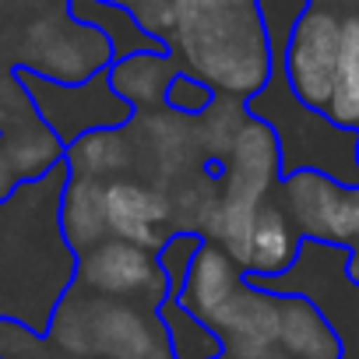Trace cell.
Returning a JSON list of instances; mask_svg holds the SVG:
<instances>
[{
    "label": "cell",
    "mask_w": 359,
    "mask_h": 359,
    "mask_svg": "<svg viewBox=\"0 0 359 359\" xmlns=\"http://www.w3.org/2000/svg\"><path fill=\"white\" fill-rule=\"evenodd\" d=\"M176 71L180 64L169 50H137V53L116 57L106 78L116 99H123L134 113H151L165 106V88L176 78Z\"/></svg>",
    "instance_id": "obj_13"
},
{
    "label": "cell",
    "mask_w": 359,
    "mask_h": 359,
    "mask_svg": "<svg viewBox=\"0 0 359 359\" xmlns=\"http://www.w3.org/2000/svg\"><path fill=\"white\" fill-rule=\"evenodd\" d=\"M155 317H158V327L165 334V348L172 359H226L222 338L205 320L187 313L176 292H169L155 306Z\"/></svg>",
    "instance_id": "obj_18"
},
{
    "label": "cell",
    "mask_w": 359,
    "mask_h": 359,
    "mask_svg": "<svg viewBox=\"0 0 359 359\" xmlns=\"http://www.w3.org/2000/svg\"><path fill=\"white\" fill-rule=\"evenodd\" d=\"M212 102H215V92L187 71H176V78L165 88V109L176 116H187V120H198Z\"/></svg>",
    "instance_id": "obj_23"
},
{
    "label": "cell",
    "mask_w": 359,
    "mask_h": 359,
    "mask_svg": "<svg viewBox=\"0 0 359 359\" xmlns=\"http://www.w3.org/2000/svg\"><path fill=\"white\" fill-rule=\"evenodd\" d=\"M278 296L243 282L215 320V334L222 338L226 359H257L278 348Z\"/></svg>",
    "instance_id": "obj_11"
},
{
    "label": "cell",
    "mask_w": 359,
    "mask_h": 359,
    "mask_svg": "<svg viewBox=\"0 0 359 359\" xmlns=\"http://www.w3.org/2000/svg\"><path fill=\"white\" fill-rule=\"evenodd\" d=\"M99 4H109V8H120V11H127V4H130V0H99Z\"/></svg>",
    "instance_id": "obj_28"
},
{
    "label": "cell",
    "mask_w": 359,
    "mask_h": 359,
    "mask_svg": "<svg viewBox=\"0 0 359 359\" xmlns=\"http://www.w3.org/2000/svg\"><path fill=\"white\" fill-rule=\"evenodd\" d=\"M113 60L116 53L109 36L88 22H78L64 8L46 11L25 25L15 67L57 85H85L95 74H106Z\"/></svg>",
    "instance_id": "obj_4"
},
{
    "label": "cell",
    "mask_w": 359,
    "mask_h": 359,
    "mask_svg": "<svg viewBox=\"0 0 359 359\" xmlns=\"http://www.w3.org/2000/svg\"><path fill=\"white\" fill-rule=\"evenodd\" d=\"M324 116L345 130L359 134V15L341 18V43H338V74L331 88V102Z\"/></svg>",
    "instance_id": "obj_19"
},
{
    "label": "cell",
    "mask_w": 359,
    "mask_h": 359,
    "mask_svg": "<svg viewBox=\"0 0 359 359\" xmlns=\"http://www.w3.org/2000/svg\"><path fill=\"white\" fill-rule=\"evenodd\" d=\"M106 219L109 236L134 243L141 250H158L172 226H169V194L134 176H120L106 184Z\"/></svg>",
    "instance_id": "obj_10"
},
{
    "label": "cell",
    "mask_w": 359,
    "mask_h": 359,
    "mask_svg": "<svg viewBox=\"0 0 359 359\" xmlns=\"http://www.w3.org/2000/svg\"><path fill=\"white\" fill-rule=\"evenodd\" d=\"M57 226H60V240L67 243V250L74 257H85L102 240H109L106 184L67 172V184H64L60 205H57Z\"/></svg>",
    "instance_id": "obj_14"
},
{
    "label": "cell",
    "mask_w": 359,
    "mask_h": 359,
    "mask_svg": "<svg viewBox=\"0 0 359 359\" xmlns=\"http://www.w3.org/2000/svg\"><path fill=\"white\" fill-rule=\"evenodd\" d=\"M310 8H324V11H334V15H359V0H306Z\"/></svg>",
    "instance_id": "obj_25"
},
{
    "label": "cell",
    "mask_w": 359,
    "mask_h": 359,
    "mask_svg": "<svg viewBox=\"0 0 359 359\" xmlns=\"http://www.w3.org/2000/svg\"><path fill=\"white\" fill-rule=\"evenodd\" d=\"M250 120V109L243 99H233V95H215V102L194 120L198 127V144H201V158H205V169L219 176L222 162L229 158L243 123Z\"/></svg>",
    "instance_id": "obj_20"
},
{
    "label": "cell",
    "mask_w": 359,
    "mask_h": 359,
    "mask_svg": "<svg viewBox=\"0 0 359 359\" xmlns=\"http://www.w3.org/2000/svg\"><path fill=\"white\" fill-rule=\"evenodd\" d=\"M257 359H289L282 348H271V352H264V355H257Z\"/></svg>",
    "instance_id": "obj_27"
},
{
    "label": "cell",
    "mask_w": 359,
    "mask_h": 359,
    "mask_svg": "<svg viewBox=\"0 0 359 359\" xmlns=\"http://www.w3.org/2000/svg\"><path fill=\"white\" fill-rule=\"evenodd\" d=\"M64 165L71 176L109 184V180H120L134 169V148L123 127L88 130L64 148Z\"/></svg>",
    "instance_id": "obj_17"
},
{
    "label": "cell",
    "mask_w": 359,
    "mask_h": 359,
    "mask_svg": "<svg viewBox=\"0 0 359 359\" xmlns=\"http://www.w3.org/2000/svg\"><path fill=\"white\" fill-rule=\"evenodd\" d=\"M352 191L324 172H289L278 184V208L289 215L299 240L348 247L352 250Z\"/></svg>",
    "instance_id": "obj_9"
},
{
    "label": "cell",
    "mask_w": 359,
    "mask_h": 359,
    "mask_svg": "<svg viewBox=\"0 0 359 359\" xmlns=\"http://www.w3.org/2000/svg\"><path fill=\"white\" fill-rule=\"evenodd\" d=\"M123 130L134 148V169L144 184L158 191H169L176 180H184L194 169H205L194 120L176 116L165 106L151 113H134Z\"/></svg>",
    "instance_id": "obj_8"
},
{
    "label": "cell",
    "mask_w": 359,
    "mask_h": 359,
    "mask_svg": "<svg viewBox=\"0 0 359 359\" xmlns=\"http://www.w3.org/2000/svg\"><path fill=\"white\" fill-rule=\"evenodd\" d=\"M15 78L25 88V95L32 99L43 123L57 134V141L64 148L88 130L127 127L134 116V109L123 99H116L106 74H95L85 85H57V81H46V78H36V74L15 67Z\"/></svg>",
    "instance_id": "obj_5"
},
{
    "label": "cell",
    "mask_w": 359,
    "mask_h": 359,
    "mask_svg": "<svg viewBox=\"0 0 359 359\" xmlns=\"http://www.w3.org/2000/svg\"><path fill=\"white\" fill-rule=\"evenodd\" d=\"M201 247H205V240L194 236V233H169V240L155 250V261H158V268L165 275L169 292L184 289V278H187V271H191V264H194Z\"/></svg>",
    "instance_id": "obj_22"
},
{
    "label": "cell",
    "mask_w": 359,
    "mask_h": 359,
    "mask_svg": "<svg viewBox=\"0 0 359 359\" xmlns=\"http://www.w3.org/2000/svg\"><path fill=\"white\" fill-rule=\"evenodd\" d=\"M74 285L99 299H123V303H144L155 310L165 296V275L151 250H141L123 240H102L95 250L78 257Z\"/></svg>",
    "instance_id": "obj_7"
},
{
    "label": "cell",
    "mask_w": 359,
    "mask_h": 359,
    "mask_svg": "<svg viewBox=\"0 0 359 359\" xmlns=\"http://www.w3.org/2000/svg\"><path fill=\"white\" fill-rule=\"evenodd\" d=\"M271 296H303L341 341V359H359V285L348 278V247L303 240L296 264L278 278H243Z\"/></svg>",
    "instance_id": "obj_3"
},
{
    "label": "cell",
    "mask_w": 359,
    "mask_h": 359,
    "mask_svg": "<svg viewBox=\"0 0 359 359\" xmlns=\"http://www.w3.org/2000/svg\"><path fill=\"white\" fill-rule=\"evenodd\" d=\"M43 338L50 345H57L71 359H95V345H92V296L81 292L78 285H71L60 296V303L53 306Z\"/></svg>",
    "instance_id": "obj_21"
},
{
    "label": "cell",
    "mask_w": 359,
    "mask_h": 359,
    "mask_svg": "<svg viewBox=\"0 0 359 359\" xmlns=\"http://www.w3.org/2000/svg\"><path fill=\"white\" fill-rule=\"evenodd\" d=\"M243 285V271L240 264L215 243H205L184 278V289H180V303H184L187 313H194L198 320H205L215 331V320L222 317V310L229 306V299L236 296V289Z\"/></svg>",
    "instance_id": "obj_12"
},
{
    "label": "cell",
    "mask_w": 359,
    "mask_h": 359,
    "mask_svg": "<svg viewBox=\"0 0 359 359\" xmlns=\"http://www.w3.org/2000/svg\"><path fill=\"white\" fill-rule=\"evenodd\" d=\"M348 278L359 285V247H352V250H348Z\"/></svg>",
    "instance_id": "obj_26"
},
{
    "label": "cell",
    "mask_w": 359,
    "mask_h": 359,
    "mask_svg": "<svg viewBox=\"0 0 359 359\" xmlns=\"http://www.w3.org/2000/svg\"><path fill=\"white\" fill-rule=\"evenodd\" d=\"M250 116L264 120L282 148V176L289 172H324L341 187H359V134L331 123L324 113L303 106L285 85L282 67L275 64L271 81L247 99Z\"/></svg>",
    "instance_id": "obj_2"
},
{
    "label": "cell",
    "mask_w": 359,
    "mask_h": 359,
    "mask_svg": "<svg viewBox=\"0 0 359 359\" xmlns=\"http://www.w3.org/2000/svg\"><path fill=\"white\" fill-rule=\"evenodd\" d=\"M355 158H359V148H355Z\"/></svg>",
    "instance_id": "obj_30"
},
{
    "label": "cell",
    "mask_w": 359,
    "mask_h": 359,
    "mask_svg": "<svg viewBox=\"0 0 359 359\" xmlns=\"http://www.w3.org/2000/svg\"><path fill=\"white\" fill-rule=\"evenodd\" d=\"M165 50L180 71L215 95L254 99L275 74V53L257 0H172Z\"/></svg>",
    "instance_id": "obj_1"
},
{
    "label": "cell",
    "mask_w": 359,
    "mask_h": 359,
    "mask_svg": "<svg viewBox=\"0 0 359 359\" xmlns=\"http://www.w3.org/2000/svg\"><path fill=\"white\" fill-rule=\"evenodd\" d=\"M299 233L292 229L289 215L278 205H264L254 219L250 233V254L243 264V278H278L296 264L299 254Z\"/></svg>",
    "instance_id": "obj_16"
},
{
    "label": "cell",
    "mask_w": 359,
    "mask_h": 359,
    "mask_svg": "<svg viewBox=\"0 0 359 359\" xmlns=\"http://www.w3.org/2000/svg\"><path fill=\"white\" fill-rule=\"evenodd\" d=\"M257 8L264 15V25H268V39H271V53H275V64L282 60V50L289 43V32L292 25L299 22V15L310 8L306 0H257Z\"/></svg>",
    "instance_id": "obj_24"
},
{
    "label": "cell",
    "mask_w": 359,
    "mask_h": 359,
    "mask_svg": "<svg viewBox=\"0 0 359 359\" xmlns=\"http://www.w3.org/2000/svg\"><path fill=\"white\" fill-rule=\"evenodd\" d=\"M278 299V348L289 359H341V341L313 303L303 296Z\"/></svg>",
    "instance_id": "obj_15"
},
{
    "label": "cell",
    "mask_w": 359,
    "mask_h": 359,
    "mask_svg": "<svg viewBox=\"0 0 359 359\" xmlns=\"http://www.w3.org/2000/svg\"><path fill=\"white\" fill-rule=\"evenodd\" d=\"M22 4H36V0H22Z\"/></svg>",
    "instance_id": "obj_29"
},
{
    "label": "cell",
    "mask_w": 359,
    "mask_h": 359,
    "mask_svg": "<svg viewBox=\"0 0 359 359\" xmlns=\"http://www.w3.org/2000/svg\"><path fill=\"white\" fill-rule=\"evenodd\" d=\"M338 43H341V15L324 8H306L292 25L278 60L292 95L317 113H324L331 102L338 74Z\"/></svg>",
    "instance_id": "obj_6"
}]
</instances>
